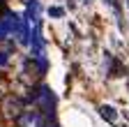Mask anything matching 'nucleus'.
<instances>
[{"mask_svg":"<svg viewBox=\"0 0 129 127\" xmlns=\"http://www.w3.org/2000/svg\"><path fill=\"white\" fill-rule=\"evenodd\" d=\"M51 16H62V9H58V7H51Z\"/></svg>","mask_w":129,"mask_h":127,"instance_id":"nucleus-4","label":"nucleus"},{"mask_svg":"<svg viewBox=\"0 0 129 127\" xmlns=\"http://www.w3.org/2000/svg\"><path fill=\"white\" fill-rule=\"evenodd\" d=\"M19 127H46V116L42 113V111H23V113L19 116Z\"/></svg>","mask_w":129,"mask_h":127,"instance_id":"nucleus-1","label":"nucleus"},{"mask_svg":"<svg viewBox=\"0 0 129 127\" xmlns=\"http://www.w3.org/2000/svg\"><path fill=\"white\" fill-rule=\"evenodd\" d=\"M23 102L19 99V97H5V102H3V116L7 118V120H19V116L23 113Z\"/></svg>","mask_w":129,"mask_h":127,"instance_id":"nucleus-2","label":"nucleus"},{"mask_svg":"<svg viewBox=\"0 0 129 127\" xmlns=\"http://www.w3.org/2000/svg\"><path fill=\"white\" fill-rule=\"evenodd\" d=\"M3 37H5V30H3V28H0V39H3Z\"/></svg>","mask_w":129,"mask_h":127,"instance_id":"nucleus-5","label":"nucleus"},{"mask_svg":"<svg viewBox=\"0 0 129 127\" xmlns=\"http://www.w3.org/2000/svg\"><path fill=\"white\" fill-rule=\"evenodd\" d=\"M99 113H102L108 122H115V118H118V113H113V109H111V106H99Z\"/></svg>","mask_w":129,"mask_h":127,"instance_id":"nucleus-3","label":"nucleus"}]
</instances>
